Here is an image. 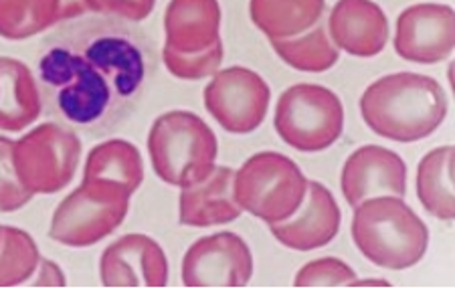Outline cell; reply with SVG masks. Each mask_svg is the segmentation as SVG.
<instances>
[{"label":"cell","instance_id":"6da1fadb","mask_svg":"<svg viewBox=\"0 0 455 293\" xmlns=\"http://www.w3.org/2000/svg\"><path fill=\"white\" fill-rule=\"evenodd\" d=\"M154 63V43L142 28L85 14L43 41L36 83L49 115L92 138L104 136L134 112Z\"/></svg>","mask_w":455,"mask_h":293},{"label":"cell","instance_id":"7a4b0ae2","mask_svg":"<svg viewBox=\"0 0 455 293\" xmlns=\"http://www.w3.org/2000/svg\"><path fill=\"white\" fill-rule=\"evenodd\" d=\"M450 112L442 83L429 75L399 71L379 77L361 98L366 126L385 140L421 142L435 134Z\"/></svg>","mask_w":455,"mask_h":293},{"label":"cell","instance_id":"3957f363","mask_svg":"<svg viewBox=\"0 0 455 293\" xmlns=\"http://www.w3.org/2000/svg\"><path fill=\"white\" fill-rule=\"evenodd\" d=\"M352 241L364 259L388 271H405L423 261L429 229L403 196H372L355 207Z\"/></svg>","mask_w":455,"mask_h":293},{"label":"cell","instance_id":"277c9868","mask_svg":"<svg viewBox=\"0 0 455 293\" xmlns=\"http://www.w3.org/2000/svg\"><path fill=\"white\" fill-rule=\"evenodd\" d=\"M164 33L163 61L176 79L199 82L221 67L225 49L219 0H171Z\"/></svg>","mask_w":455,"mask_h":293},{"label":"cell","instance_id":"5b68a950","mask_svg":"<svg viewBox=\"0 0 455 293\" xmlns=\"http://www.w3.org/2000/svg\"><path fill=\"white\" fill-rule=\"evenodd\" d=\"M146 144L154 172L176 188L196 185L217 166L219 140L215 131L203 117L187 109L158 115Z\"/></svg>","mask_w":455,"mask_h":293},{"label":"cell","instance_id":"8992f818","mask_svg":"<svg viewBox=\"0 0 455 293\" xmlns=\"http://www.w3.org/2000/svg\"><path fill=\"white\" fill-rule=\"evenodd\" d=\"M307 178L291 158L259 152L235 172L233 193L241 210L274 225L290 218L304 202Z\"/></svg>","mask_w":455,"mask_h":293},{"label":"cell","instance_id":"52a82bcc","mask_svg":"<svg viewBox=\"0 0 455 293\" xmlns=\"http://www.w3.org/2000/svg\"><path fill=\"white\" fill-rule=\"evenodd\" d=\"M132 194L104 180H84L57 204L49 237L59 245L85 249L108 239L126 221Z\"/></svg>","mask_w":455,"mask_h":293},{"label":"cell","instance_id":"ba28073f","mask_svg":"<svg viewBox=\"0 0 455 293\" xmlns=\"http://www.w3.org/2000/svg\"><path fill=\"white\" fill-rule=\"evenodd\" d=\"M82 162L77 131L61 123H41L12 144V166L27 193L55 194L76 178Z\"/></svg>","mask_w":455,"mask_h":293},{"label":"cell","instance_id":"9c48e42d","mask_svg":"<svg viewBox=\"0 0 455 293\" xmlns=\"http://www.w3.org/2000/svg\"><path fill=\"white\" fill-rule=\"evenodd\" d=\"M274 128L293 150H328L344 131L342 99L324 85H291L277 99Z\"/></svg>","mask_w":455,"mask_h":293},{"label":"cell","instance_id":"30bf717a","mask_svg":"<svg viewBox=\"0 0 455 293\" xmlns=\"http://www.w3.org/2000/svg\"><path fill=\"white\" fill-rule=\"evenodd\" d=\"M204 107L225 131L253 134L266 120L271 90L259 73L241 65L217 71L203 93Z\"/></svg>","mask_w":455,"mask_h":293},{"label":"cell","instance_id":"8fae6325","mask_svg":"<svg viewBox=\"0 0 455 293\" xmlns=\"http://www.w3.org/2000/svg\"><path fill=\"white\" fill-rule=\"evenodd\" d=\"M251 275V249L237 233H215L195 241L182 259L187 288H245Z\"/></svg>","mask_w":455,"mask_h":293},{"label":"cell","instance_id":"7c38bea8","mask_svg":"<svg viewBox=\"0 0 455 293\" xmlns=\"http://www.w3.org/2000/svg\"><path fill=\"white\" fill-rule=\"evenodd\" d=\"M395 51L409 63L435 65L455 49V12L450 4L421 3L403 11L395 31Z\"/></svg>","mask_w":455,"mask_h":293},{"label":"cell","instance_id":"4fadbf2b","mask_svg":"<svg viewBox=\"0 0 455 293\" xmlns=\"http://www.w3.org/2000/svg\"><path fill=\"white\" fill-rule=\"evenodd\" d=\"M100 277L106 288H164L166 253L148 234H124L101 253Z\"/></svg>","mask_w":455,"mask_h":293},{"label":"cell","instance_id":"5bb4252c","mask_svg":"<svg viewBox=\"0 0 455 293\" xmlns=\"http://www.w3.org/2000/svg\"><path fill=\"white\" fill-rule=\"evenodd\" d=\"M340 188L352 209L372 196H405L407 164L397 152L377 144H364L347 158Z\"/></svg>","mask_w":455,"mask_h":293},{"label":"cell","instance_id":"9a60e30c","mask_svg":"<svg viewBox=\"0 0 455 293\" xmlns=\"http://www.w3.org/2000/svg\"><path fill=\"white\" fill-rule=\"evenodd\" d=\"M342 225V212L334 194L322 182L307 180L304 202L290 218L269 225L275 241L291 251H314L332 243Z\"/></svg>","mask_w":455,"mask_h":293},{"label":"cell","instance_id":"2e32d148","mask_svg":"<svg viewBox=\"0 0 455 293\" xmlns=\"http://www.w3.org/2000/svg\"><path fill=\"white\" fill-rule=\"evenodd\" d=\"M326 28L336 49L361 59L383 53L391 33L385 11L372 0H339Z\"/></svg>","mask_w":455,"mask_h":293},{"label":"cell","instance_id":"e0dca14e","mask_svg":"<svg viewBox=\"0 0 455 293\" xmlns=\"http://www.w3.org/2000/svg\"><path fill=\"white\" fill-rule=\"evenodd\" d=\"M235 170L229 166H215L212 172L193 186L180 188L179 221L185 226L207 229L237 221L241 207L233 193Z\"/></svg>","mask_w":455,"mask_h":293},{"label":"cell","instance_id":"ac0fdd59","mask_svg":"<svg viewBox=\"0 0 455 293\" xmlns=\"http://www.w3.org/2000/svg\"><path fill=\"white\" fill-rule=\"evenodd\" d=\"M43 99L33 71L14 57H0V131H23L39 120Z\"/></svg>","mask_w":455,"mask_h":293},{"label":"cell","instance_id":"d6986e66","mask_svg":"<svg viewBox=\"0 0 455 293\" xmlns=\"http://www.w3.org/2000/svg\"><path fill=\"white\" fill-rule=\"evenodd\" d=\"M453 164L455 150L445 144L431 150L421 158L417 166V199L431 217L450 223L455 218V194H453Z\"/></svg>","mask_w":455,"mask_h":293},{"label":"cell","instance_id":"ffe728a7","mask_svg":"<svg viewBox=\"0 0 455 293\" xmlns=\"http://www.w3.org/2000/svg\"><path fill=\"white\" fill-rule=\"evenodd\" d=\"M324 12L326 0H249V17L269 41L306 33Z\"/></svg>","mask_w":455,"mask_h":293},{"label":"cell","instance_id":"44dd1931","mask_svg":"<svg viewBox=\"0 0 455 293\" xmlns=\"http://www.w3.org/2000/svg\"><path fill=\"white\" fill-rule=\"evenodd\" d=\"M84 180H104L134 194L144 182V160L140 150L128 140H108L87 154Z\"/></svg>","mask_w":455,"mask_h":293},{"label":"cell","instance_id":"7402d4cb","mask_svg":"<svg viewBox=\"0 0 455 293\" xmlns=\"http://www.w3.org/2000/svg\"><path fill=\"white\" fill-rule=\"evenodd\" d=\"M271 49L291 69L302 73H324L339 63L340 51L330 39L324 20H318L306 33L288 39H271Z\"/></svg>","mask_w":455,"mask_h":293},{"label":"cell","instance_id":"603a6c76","mask_svg":"<svg viewBox=\"0 0 455 293\" xmlns=\"http://www.w3.org/2000/svg\"><path fill=\"white\" fill-rule=\"evenodd\" d=\"M61 23L59 0H0V36L23 41Z\"/></svg>","mask_w":455,"mask_h":293},{"label":"cell","instance_id":"cb8c5ba5","mask_svg":"<svg viewBox=\"0 0 455 293\" xmlns=\"http://www.w3.org/2000/svg\"><path fill=\"white\" fill-rule=\"evenodd\" d=\"M39 261V247L31 234L17 226L0 225V288L28 283Z\"/></svg>","mask_w":455,"mask_h":293},{"label":"cell","instance_id":"d4e9b609","mask_svg":"<svg viewBox=\"0 0 455 293\" xmlns=\"http://www.w3.org/2000/svg\"><path fill=\"white\" fill-rule=\"evenodd\" d=\"M154 6L156 0H59V19L65 23L85 14H100L128 23H140L150 17Z\"/></svg>","mask_w":455,"mask_h":293},{"label":"cell","instance_id":"484cf974","mask_svg":"<svg viewBox=\"0 0 455 293\" xmlns=\"http://www.w3.org/2000/svg\"><path fill=\"white\" fill-rule=\"evenodd\" d=\"M356 271L336 257H320L298 271L293 277L296 288H355Z\"/></svg>","mask_w":455,"mask_h":293},{"label":"cell","instance_id":"4316f807","mask_svg":"<svg viewBox=\"0 0 455 293\" xmlns=\"http://www.w3.org/2000/svg\"><path fill=\"white\" fill-rule=\"evenodd\" d=\"M12 140L0 136V215L23 209L33 199L17 178L12 166Z\"/></svg>","mask_w":455,"mask_h":293},{"label":"cell","instance_id":"83f0119b","mask_svg":"<svg viewBox=\"0 0 455 293\" xmlns=\"http://www.w3.org/2000/svg\"><path fill=\"white\" fill-rule=\"evenodd\" d=\"M28 285H35V288H63V285H68V280H65L63 271L57 263L41 257L39 267L35 271V277L28 280Z\"/></svg>","mask_w":455,"mask_h":293},{"label":"cell","instance_id":"f1b7e54d","mask_svg":"<svg viewBox=\"0 0 455 293\" xmlns=\"http://www.w3.org/2000/svg\"><path fill=\"white\" fill-rule=\"evenodd\" d=\"M356 285H383V288H388V281H385V280H356V283H355V288Z\"/></svg>","mask_w":455,"mask_h":293}]
</instances>
